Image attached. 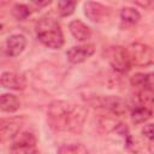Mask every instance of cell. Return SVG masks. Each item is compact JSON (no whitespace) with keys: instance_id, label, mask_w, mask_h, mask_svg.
<instances>
[{"instance_id":"cell-16","label":"cell","mask_w":154,"mask_h":154,"mask_svg":"<svg viewBox=\"0 0 154 154\" xmlns=\"http://www.w3.org/2000/svg\"><path fill=\"white\" fill-rule=\"evenodd\" d=\"M120 18L123 22L125 23H129V24H136L140 18H141V14L137 10L132 8V7H124L122 8L120 11Z\"/></svg>"},{"instance_id":"cell-4","label":"cell","mask_w":154,"mask_h":154,"mask_svg":"<svg viewBox=\"0 0 154 154\" xmlns=\"http://www.w3.org/2000/svg\"><path fill=\"white\" fill-rule=\"evenodd\" d=\"M36 138L31 132H19L11 146L12 154H36Z\"/></svg>"},{"instance_id":"cell-12","label":"cell","mask_w":154,"mask_h":154,"mask_svg":"<svg viewBox=\"0 0 154 154\" xmlns=\"http://www.w3.org/2000/svg\"><path fill=\"white\" fill-rule=\"evenodd\" d=\"M69 28H70V31L73 35V37L77 38L78 41H87L91 36L90 28L87 24H84L82 20H79V19L72 20L70 23Z\"/></svg>"},{"instance_id":"cell-10","label":"cell","mask_w":154,"mask_h":154,"mask_svg":"<svg viewBox=\"0 0 154 154\" xmlns=\"http://www.w3.org/2000/svg\"><path fill=\"white\" fill-rule=\"evenodd\" d=\"M2 87L12 90H23L26 87V79L23 75L16 73V72H2L0 77Z\"/></svg>"},{"instance_id":"cell-18","label":"cell","mask_w":154,"mask_h":154,"mask_svg":"<svg viewBox=\"0 0 154 154\" xmlns=\"http://www.w3.org/2000/svg\"><path fill=\"white\" fill-rule=\"evenodd\" d=\"M76 7V2L73 1H66V0H60L58 1V12L63 17H67L73 13Z\"/></svg>"},{"instance_id":"cell-21","label":"cell","mask_w":154,"mask_h":154,"mask_svg":"<svg viewBox=\"0 0 154 154\" xmlns=\"http://www.w3.org/2000/svg\"><path fill=\"white\" fill-rule=\"evenodd\" d=\"M148 149L150 150V153H152V154H154V142L148 143Z\"/></svg>"},{"instance_id":"cell-2","label":"cell","mask_w":154,"mask_h":154,"mask_svg":"<svg viewBox=\"0 0 154 154\" xmlns=\"http://www.w3.org/2000/svg\"><path fill=\"white\" fill-rule=\"evenodd\" d=\"M36 36L48 48L59 49L64 45V35L61 28L59 23L51 17H43L37 22Z\"/></svg>"},{"instance_id":"cell-14","label":"cell","mask_w":154,"mask_h":154,"mask_svg":"<svg viewBox=\"0 0 154 154\" xmlns=\"http://www.w3.org/2000/svg\"><path fill=\"white\" fill-rule=\"evenodd\" d=\"M131 84L135 87H141V88H152L154 85V72L135 73L131 77Z\"/></svg>"},{"instance_id":"cell-6","label":"cell","mask_w":154,"mask_h":154,"mask_svg":"<svg viewBox=\"0 0 154 154\" xmlns=\"http://www.w3.org/2000/svg\"><path fill=\"white\" fill-rule=\"evenodd\" d=\"M93 105H95V107L97 106V107H101L103 109H107L108 112L113 113L117 117H123L128 111L126 103L117 96H99V97H95V101L93 102Z\"/></svg>"},{"instance_id":"cell-7","label":"cell","mask_w":154,"mask_h":154,"mask_svg":"<svg viewBox=\"0 0 154 154\" xmlns=\"http://www.w3.org/2000/svg\"><path fill=\"white\" fill-rule=\"evenodd\" d=\"M95 52V45L93 43H87V45H79L71 47L66 52L67 60L71 64H81L89 59Z\"/></svg>"},{"instance_id":"cell-15","label":"cell","mask_w":154,"mask_h":154,"mask_svg":"<svg viewBox=\"0 0 154 154\" xmlns=\"http://www.w3.org/2000/svg\"><path fill=\"white\" fill-rule=\"evenodd\" d=\"M150 116H152V111L149 108H147V107H144V106L141 105V106L136 107L132 111V113H131V120L135 124H140V123H143L147 119H149Z\"/></svg>"},{"instance_id":"cell-5","label":"cell","mask_w":154,"mask_h":154,"mask_svg":"<svg viewBox=\"0 0 154 154\" xmlns=\"http://www.w3.org/2000/svg\"><path fill=\"white\" fill-rule=\"evenodd\" d=\"M132 65H148L154 61V52L150 47L142 43H132L126 47Z\"/></svg>"},{"instance_id":"cell-8","label":"cell","mask_w":154,"mask_h":154,"mask_svg":"<svg viewBox=\"0 0 154 154\" xmlns=\"http://www.w3.org/2000/svg\"><path fill=\"white\" fill-rule=\"evenodd\" d=\"M84 14L95 23L106 20L109 17V8L95 1H87L84 4Z\"/></svg>"},{"instance_id":"cell-19","label":"cell","mask_w":154,"mask_h":154,"mask_svg":"<svg viewBox=\"0 0 154 154\" xmlns=\"http://www.w3.org/2000/svg\"><path fill=\"white\" fill-rule=\"evenodd\" d=\"M30 13H31V10L26 5L17 4L12 7V14L19 20H24L28 16H30Z\"/></svg>"},{"instance_id":"cell-9","label":"cell","mask_w":154,"mask_h":154,"mask_svg":"<svg viewBox=\"0 0 154 154\" xmlns=\"http://www.w3.org/2000/svg\"><path fill=\"white\" fill-rule=\"evenodd\" d=\"M22 128V119L20 118H8V119H2L1 125H0V135H1V141H7L14 138Z\"/></svg>"},{"instance_id":"cell-1","label":"cell","mask_w":154,"mask_h":154,"mask_svg":"<svg viewBox=\"0 0 154 154\" xmlns=\"http://www.w3.org/2000/svg\"><path fill=\"white\" fill-rule=\"evenodd\" d=\"M88 111L82 105L57 100L48 106L47 122L49 126L57 131L81 132Z\"/></svg>"},{"instance_id":"cell-17","label":"cell","mask_w":154,"mask_h":154,"mask_svg":"<svg viewBox=\"0 0 154 154\" xmlns=\"http://www.w3.org/2000/svg\"><path fill=\"white\" fill-rule=\"evenodd\" d=\"M58 154H88V150L83 144L73 143L61 146L58 150Z\"/></svg>"},{"instance_id":"cell-20","label":"cell","mask_w":154,"mask_h":154,"mask_svg":"<svg viewBox=\"0 0 154 154\" xmlns=\"http://www.w3.org/2000/svg\"><path fill=\"white\" fill-rule=\"evenodd\" d=\"M142 134L148 140V143L154 142V124H147V125H144V128L142 129Z\"/></svg>"},{"instance_id":"cell-11","label":"cell","mask_w":154,"mask_h":154,"mask_svg":"<svg viewBox=\"0 0 154 154\" xmlns=\"http://www.w3.org/2000/svg\"><path fill=\"white\" fill-rule=\"evenodd\" d=\"M25 46H26L25 36L22 34H13V35L7 37L6 43H5V47H6L5 49H6L7 55L17 57L24 51Z\"/></svg>"},{"instance_id":"cell-13","label":"cell","mask_w":154,"mask_h":154,"mask_svg":"<svg viewBox=\"0 0 154 154\" xmlns=\"http://www.w3.org/2000/svg\"><path fill=\"white\" fill-rule=\"evenodd\" d=\"M0 106L2 112L12 113L16 112L20 107V101L17 99L16 95L12 94H2L0 97Z\"/></svg>"},{"instance_id":"cell-3","label":"cell","mask_w":154,"mask_h":154,"mask_svg":"<svg viewBox=\"0 0 154 154\" xmlns=\"http://www.w3.org/2000/svg\"><path fill=\"white\" fill-rule=\"evenodd\" d=\"M106 59L112 65V67L119 72H126L132 66L130 55L125 47H120V46L109 47L106 51Z\"/></svg>"}]
</instances>
